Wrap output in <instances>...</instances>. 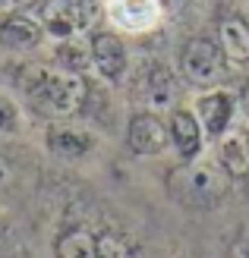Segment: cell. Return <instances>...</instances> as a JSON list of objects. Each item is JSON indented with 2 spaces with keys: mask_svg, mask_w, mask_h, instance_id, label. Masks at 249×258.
Returning a JSON list of instances; mask_svg holds the SVG:
<instances>
[{
  "mask_svg": "<svg viewBox=\"0 0 249 258\" xmlns=\"http://www.w3.org/2000/svg\"><path fill=\"white\" fill-rule=\"evenodd\" d=\"M95 258H139V252L126 236L104 230V233L95 236Z\"/></svg>",
  "mask_w": 249,
  "mask_h": 258,
  "instance_id": "e0dca14e",
  "label": "cell"
},
{
  "mask_svg": "<svg viewBox=\"0 0 249 258\" xmlns=\"http://www.w3.org/2000/svg\"><path fill=\"white\" fill-rule=\"evenodd\" d=\"M227 186H230V173L218 161L192 158L189 164L170 170L167 176V192L180 205H189V208H215L227 196Z\"/></svg>",
  "mask_w": 249,
  "mask_h": 258,
  "instance_id": "7a4b0ae2",
  "label": "cell"
},
{
  "mask_svg": "<svg viewBox=\"0 0 249 258\" xmlns=\"http://www.w3.org/2000/svg\"><path fill=\"white\" fill-rule=\"evenodd\" d=\"M57 258H95V233L85 227H67L54 239Z\"/></svg>",
  "mask_w": 249,
  "mask_h": 258,
  "instance_id": "9a60e30c",
  "label": "cell"
},
{
  "mask_svg": "<svg viewBox=\"0 0 249 258\" xmlns=\"http://www.w3.org/2000/svg\"><path fill=\"white\" fill-rule=\"evenodd\" d=\"M38 22L44 25L47 35L67 41V38H76L82 29H88L91 13H88V7L82 0H44Z\"/></svg>",
  "mask_w": 249,
  "mask_h": 258,
  "instance_id": "277c9868",
  "label": "cell"
},
{
  "mask_svg": "<svg viewBox=\"0 0 249 258\" xmlns=\"http://www.w3.org/2000/svg\"><path fill=\"white\" fill-rule=\"evenodd\" d=\"M35 0H0V16H10V13H22L25 7H32Z\"/></svg>",
  "mask_w": 249,
  "mask_h": 258,
  "instance_id": "ffe728a7",
  "label": "cell"
},
{
  "mask_svg": "<svg viewBox=\"0 0 249 258\" xmlns=\"http://www.w3.org/2000/svg\"><path fill=\"white\" fill-rule=\"evenodd\" d=\"M19 129V107L7 95H0V133H16Z\"/></svg>",
  "mask_w": 249,
  "mask_h": 258,
  "instance_id": "ac0fdd59",
  "label": "cell"
},
{
  "mask_svg": "<svg viewBox=\"0 0 249 258\" xmlns=\"http://www.w3.org/2000/svg\"><path fill=\"white\" fill-rule=\"evenodd\" d=\"M54 60H57L60 70L85 73L91 67V47L88 44H79L76 38H67V41H60V47L54 50Z\"/></svg>",
  "mask_w": 249,
  "mask_h": 258,
  "instance_id": "2e32d148",
  "label": "cell"
},
{
  "mask_svg": "<svg viewBox=\"0 0 249 258\" xmlns=\"http://www.w3.org/2000/svg\"><path fill=\"white\" fill-rule=\"evenodd\" d=\"M218 164L224 167L230 176H246L249 173V139L233 133L224 136L218 145Z\"/></svg>",
  "mask_w": 249,
  "mask_h": 258,
  "instance_id": "5bb4252c",
  "label": "cell"
},
{
  "mask_svg": "<svg viewBox=\"0 0 249 258\" xmlns=\"http://www.w3.org/2000/svg\"><path fill=\"white\" fill-rule=\"evenodd\" d=\"M7 233H10V227H7V221L0 217V246H4V239H7Z\"/></svg>",
  "mask_w": 249,
  "mask_h": 258,
  "instance_id": "7402d4cb",
  "label": "cell"
},
{
  "mask_svg": "<svg viewBox=\"0 0 249 258\" xmlns=\"http://www.w3.org/2000/svg\"><path fill=\"white\" fill-rule=\"evenodd\" d=\"M218 44H221V50H224L227 60L246 63V60H249V25H246V19L227 16L224 22H221Z\"/></svg>",
  "mask_w": 249,
  "mask_h": 258,
  "instance_id": "4fadbf2b",
  "label": "cell"
},
{
  "mask_svg": "<svg viewBox=\"0 0 249 258\" xmlns=\"http://www.w3.org/2000/svg\"><path fill=\"white\" fill-rule=\"evenodd\" d=\"M95 139H91L85 129H76V126H51L47 129V148L57 154V158H67V161H76L82 154L91 151Z\"/></svg>",
  "mask_w": 249,
  "mask_h": 258,
  "instance_id": "7c38bea8",
  "label": "cell"
},
{
  "mask_svg": "<svg viewBox=\"0 0 249 258\" xmlns=\"http://www.w3.org/2000/svg\"><path fill=\"white\" fill-rule=\"evenodd\" d=\"M108 10H111V19L126 32H145L161 16L158 0H111Z\"/></svg>",
  "mask_w": 249,
  "mask_h": 258,
  "instance_id": "52a82bcc",
  "label": "cell"
},
{
  "mask_svg": "<svg viewBox=\"0 0 249 258\" xmlns=\"http://www.w3.org/2000/svg\"><path fill=\"white\" fill-rule=\"evenodd\" d=\"M7 179H10V170H7V164H4V158H0V189L7 186Z\"/></svg>",
  "mask_w": 249,
  "mask_h": 258,
  "instance_id": "44dd1931",
  "label": "cell"
},
{
  "mask_svg": "<svg viewBox=\"0 0 249 258\" xmlns=\"http://www.w3.org/2000/svg\"><path fill=\"white\" fill-rule=\"evenodd\" d=\"M91 63L108 82H117L126 73V47L114 32H95L91 35Z\"/></svg>",
  "mask_w": 249,
  "mask_h": 258,
  "instance_id": "8992f818",
  "label": "cell"
},
{
  "mask_svg": "<svg viewBox=\"0 0 249 258\" xmlns=\"http://www.w3.org/2000/svg\"><path fill=\"white\" fill-rule=\"evenodd\" d=\"M230 258H249V230H243V233L233 239V246H230Z\"/></svg>",
  "mask_w": 249,
  "mask_h": 258,
  "instance_id": "d6986e66",
  "label": "cell"
},
{
  "mask_svg": "<svg viewBox=\"0 0 249 258\" xmlns=\"http://www.w3.org/2000/svg\"><path fill=\"white\" fill-rule=\"evenodd\" d=\"M44 38V25L25 16V13H10L0 22V41L13 50H29V47H38Z\"/></svg>",
  "mask_w": 249,
  "mask_h": 258,
  "instance_id": "30bf717a",
  "label": "cell"
},
{
  "mask_svg": "<svg viewBox=\"0 0 249 258\" xmlns=\"http://www.w3.org/2000/svg\"><path fill=\"white\" fill-rule=\"evenodd\" d=\"M177 76L170 73L167 67H161V63H155V67H148L145 79H142V98H145V104L152 110H161V107H170V101L177 98Z\"/></svg>",
  "mask_w": 249,
  "mask_h": 258,
  "instance_id": "8fae6325",
  "label": "cell"
},
{
  "mask_svg": "<svg viewBox=\"0 0 249 258\" xmlns=\"http://www.w3.org/2000/svg\"><path fill=\"white\" fill-rule=\"evenodd\" d=\"M202 136H205V129H202L199 117H195L192 110L177 107L174 113H170V142H174V148L180 151L183 161L199 158V151H202Z\"/></svg>",
  "mask_w": 249,
  "mask_h": 258,
  "instance_id": "9c48e42d",
  "label": "cell"
},
{
  "mask_svg": "<svg viewBox=\"0 0 249 258\" xmlns=\"http://www.w3.org/2000/svg\"><path fill=\"white\" fill-rule=\"evenodd\" d=\"M195 117H199L205 136L212 139H221L230 126V117H233V95L230 92H208L199 98L195 104Z\"/></svg>",
  "mask_w": 249,
  "mask_h": 258,
  "instance_id": "ba28073f",
  "label": "cell"
},
{
  "mask_svg": "<svg viewBox=\"0 0 249 258\" xmlns=\"http://www.w3.org/2000/svg\"><path fill=\"white\" fill-rule=\"evenodd\" d=\"M126 145L133 154H142V158L161 154L170 145V126L152 110L133 113V120L126 126Z\"/></svg>",
  "mask_w": 249,
  "mask_h": 258,
  "instance_id": "5b68a950",
  "label": "cell"
},
{
  "mask_svg": "<svg viewBox=\"0 0 249 258\" xmlns=\"http://www.w3.org/2000/svg\"><path fill=\"white\" fill-rule=\"evenodd\" d=\"M180 73L195 88H212L224 79L227 57L215 38H192L180 54Z\"/></svg>",
  "mask_w": 249,
  "mask_h": 258,
  "instance_id": "3957f363",
  "label": "cell"
},
{
  "mask_svg": "<svg viewBox=\"0 0 249 258\" xmlns=\"http://www.w3.org/2000/svg\"><path fill=\"white\" fill-rule=\"evenodd\" d=\"M19 88L25 92L29 104L44 113V117H76L85 101H88V82L82 79V73L70 70H47V67H25L19 73Z\"/></svg>",
  "mask_w": 249,
  "mask_h": 258,
  "instance_id": "6da1fadb",
  "label": "cell"
}]
</instances>
